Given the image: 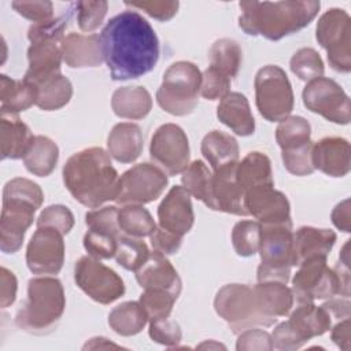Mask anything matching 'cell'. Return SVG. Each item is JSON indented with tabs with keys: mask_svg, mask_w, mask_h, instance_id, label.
I'll return each mask as SVG.
<instances>
[{
	"mask_svg": "<svg viewBox=\"0 0 351 351\" xmlns=\"http://www.w3.org/2000/svg\"><path fill=\"white\" fill-rule=\"evenodd\" d=\"M292 241V222L261 225V244L258 251L261 255V263L256 271L258 282H288L291 269L293 266Z\"/></svg>",
	"mask_w": 351,
	"mask_h": 351,
	"instance_id": "8992f818",
	"label": "cell"
},
{
	"mask_svg": "<svg viewBox=\"0 0 351 351\" xmlns=\"http://www.w3.org/2000/svg\"><path fill=\"white\" fill-rule=\"evenodd\" d=\"M311 152H313V143L288 149L281 151V158L285 169L298 177L310 176L315 169L313 166L311 160Z\"/></svg>",
	"mask_w": 351,
	"mask_h": 351,
	"instance_id": "681fc988",
	"label": "cell"
},
{
	"mask_svg": "<svg viewBox=\"0 0 351 351\" xmlns=\"http://www.w3.org/2000/svg\"><path fill=\"white\" fill-rule=\"evenodd\" d=\"M332 222L333 225L348 233L351 229V206H350V199H344L340 202L332 211Z\"/></svg>",
	"mask_w": 351,
	"mask_h": 351,
	"instance_id": "91938a15",
	"label": "cell"
},
{
	"mask_svg": "<svg viewBox=\"0 0 351 351\" xmlns=\"http://www.w3.org/2000/svg\"><path fill=\"white\" fill-rule=\"evenodd\" d=\"M37 88L25 81L14 80L3 74L0 77V110L3 114H15L36 104Z\"/></svg>",
	"mask_w": 351,
	"mask_h": 351,
	"instance_id": "4dcf8cb0",
	"label": "cell"
},
{
	"mask_svg": "<svg viewBox=\"0 0 351 351\" xmlns=\"http://www.w3.org/2000/svg\"><path fill=\"white\" fill-rule=\"evenodd\" d=\"M18 282L15 274L7 267L0 269V306L7 308L15 302Z\"/></svg>",
	"mask_w": 351,
	"mask_h": 351,
	"instance_id": "680465c9",
	"label": "cell"
},
{
	"mask_svg": "<svg viewBox=\"0 0 351 351\" xmlns=\"http://www.w3.org/2000/svg\"><path fill=\"white\" fill-rule=\"evenodd\" d=\"M148 333L155 343L166 347H176L182 339L180 325L169 317L149 321Z\"/></svg>",
	"mask_w": 351,
	"mask_h": 351,
	"instance_id": "816d5d0a",
	"label": "cell"
},
{
	"mask_svg": "<svg viewBox=\"0 0 351 351\" xmlns=\"http://www.w3.org/2000/svg\"><path fill=\"white\" fill-rule=\"evenodd\" d=\"M114 114L125 119H143L152 108V97L144 86H122L111 97Z\"/></svg>",
	"mask_w": 351,
	"mask_h": 351,
	"instance_id": "f546056e",
	"label": "cell"
},
{
	"mask_svg": "<svg viewBox=\"0 0 351 351\" xmlns=\"http://www.w3.org/2000/svg\"><path fill=\"white\" fill-rule=\"evenodd\" d=\"M232 244L239 256H252L259 251L261 223L258 221H240L233 226Z\"/></svg>",
	"mask_w": 351,
	"mask_h": 351,
	"instance_id": "b9f144b4",
	"label": "cell"
},
{
	"mask_svg": "<svg viewBox=\"0 0 351 351\" xmlns=\"http://www.w3.org/2000/svg\"><path fill=\"white\" fill-rule=\"evenodd\" d=\"M118 226L121 234L130 237H149L156 223L147 208L141 204H126L118 211Z\"/></svg>",
	"mask_w": 351,
	"mask_h": 351,
	"instance_id": "8d00e7d4",
	"label": "cell"
},
{
	"mask_svg": "<svg viewBox=\"0 0 351 351\" xmlns=\"http://www.w3.org/2000/svg\"><path fill=\"white\" fill-rule=\"evenodd\" d=\"M332 318L322 306L299 303L288 321L278 324L271 333L273 348L293 351L302 348L310 339L321 336L330 329Z\"/></svg>",
	"mask_w": 351,
	"mask_h": 351,
	"instance_id": "ba28073f",
	"label": "cell"
},
{
	"mask_svg": "<svg viewBox=\"0 0 351 351\" xmlns=\"http://www.w3.org/2000/svg\"><path fill=\"white\" fill-rule=\"evenodd\" d=\"M111 347L118 348L119 346L111 343V341H110L108 339H106V337H93V339H90V340L84 346L85 350H86V348H92V350H96V348H111Z\"/></svg>",
	"mask_w": 351,
	"mask_h": 351,
	"instance_id": "be15d7a7",
	"label": "cell"
},
{
	"mask_svg": "<svg viewBox=\"0 0 351 351\" xmlns=\"http://www.w3.org/2000/svg\"><path fill=\"white\" fill-rule=\"evenodd\" d=\"M237 163L213 171L211 210L245 217L248 213L244 206V191L236 177Z\"/></svg>",
	"mask_w": 351,
	"mask_h": 351,
	"instance_id": "44dd1931",
	"label": "cell"
},
{
	"mask_svg": "<svg viewBox=\"0 0 351 351\" xmlns=\"http://www.w3.org/2000/svg\"><path fill=\"white\" fill-rule=\"evenodd\" d=\"M289 67L299 80L306 82L324 77V62L314 48L298 49L289 60Z\"/></svg>",
	"mask_w": 351,
	"mask_h": 351,
	"instance_id": "7bdbcfd3",
	"label": "cell"
},
{
	"mask_svg": "<svg viewBox=\"0 0 351 351\" xmlns=\"http://www.w3.org/2000/svg\"><path fill=\"white\" fill-rule=\"evenodd\" d=\"M218 119L237 136L245 137L255 132V119L247 97L239 92H229L217 107Z\"/></svg>",
	"mask_w": 351,
	"mask_h": 351,
	"instance_id": "484cf974",
	"label": "cell"
},
{
	"mask_svg": "<svg viewBox=\"0 0 351 351\" xmlns=\"http://www.w3.org/2000/svg\"><path fill=\"white\" fill-rule=\"evenodd\" d=\"M151 159L167 176L182 174L189 166V141L182 130L176 123H165L159 126L149 144Z\"/></svg>",
	"mask_w": 351,
	"mask_h": 351,
	"instance_id": "9a60e30c",
	"label": "cell"
},
{
	"mask_svg": "<svg viewBox=\"0 0 351 351\" xmlns=\"http://www.w3.org/2000/svg\"><path fill=\"white\" fill-rule=\"evenodd\" d=\"M292 278V293L298 303H313L340 295L339 277L326 263V258H310L298 266Z\"/></svg>",
	"mask_w": 351,
	"mask_h": 351,
	"instance_id": "8fae6325",
	"label": "cell"
},
{
	"mask_svg": "<svg viewBox=\"0 0 351 351\" xmlns=\"http://www.w3.org/2000/svg\"><path fill=\"white\" fill-rule=\"evenodd\" d=\"M330 337L339 348L348 351L350 350V318L340 319V322H337L333 326Z\"/></svg>",
	"mask_w": 351,
	"mask_h": 351,
	"instance_id": "6125c7cd",
	"label": "cell"
},
{
	"mask_svg": "<svg viewBox=\"0 0 351 351\" xmlns=\"http://www.w3.org/2000/svg\"><path fill=\"white\" fill-rule=\"evenodd\" d=\"M125 5L130 7L132 10H141L152 18L160 22H166V21H170L177 14L180 3L173 0L170 1L149 0V1H133V3L125 1Z\"/></svg>",
	"mask_w": 351,
	"mask_h": 351,
	"instance_id": "db71d44e",
	"label": "cell"
},
{
	"mask_svg": "<svg viewBox=\"0 0 351 351\" xmlns=\"http://www.w3.org/2000/svg\"><path fill=\"white\" fill-rule=\"evenodd\" d=\"M64 63L71 69L97 67L104 62L100 36L69 33L60 43Z\"/></svg>",
	"mask_w": 351,
	"mask_h": 351,
	"instance_id": "cb8c5ba5",
	"label": "cell"
},
{
	"mask_svg": "<svg viewBox=\"0 0 351 351\" xmlns=\"http://www.w3.org/2000/svg\"><path fill=\"white\" fill-rule=\"evenodd\" d=\"M208 59L210 66L218 69L229 78H233L240 70L243 51L237 41L232 38H219L210 47Z\"/></svg>",
	"mask_w": 351,
	"mask_h": 351,
	"instance_id": "f35d334b",
	"label": "cell"
},
{
	"mask_svg": "<svg viewBox=\"0 0 351 351\" xmlns=\"http://www.w3.org/2000/svg\"><path fill=\"white\" fill-rule=\"evenodd\" d=\"M58 159L59 148L56 143L45 136H34V140L23 156V163L32 174L47 177L55 170Z\"/></svg>",
	"mask_w": 351,
	"mask_h": 351,
	"instance_id": "836d02e7",
	"label": "cell"
},
{
	"mask_svg": "<svg viewBox=\"0 0 351 351\" xmlns=\"http://www.w3.org/2000/svg\"><path fill=\"white\" fill-rule=\"evenodd\" d=\"M315 38L326 51L329 66L337 73L351 70V18L341 8H330L321 15Z\"/></svg>",
	"mask_w": 351,
	"mask_h": 351,
	"instance_id": "30bf717a",
	"label": "cell"
},
{
	"mask_svg": "<svg viewBox=\"0 0 351 351\" xmlns=\"http://www.w3.org/2000/svg\"><path fill=\"white\" fill-rule=\"evenodd\" d=\"M200 149L213 171L239 162V144L236 138L221 130L208 132L202 140Z\"/></svg>",
	"mask_w": 351,
	"mask_h": 351,
	"instance_id": "1f68e13d",
	"label": "cell"
},
{
	"mask_svg": "<svg viewBox=\"0 0 351 351\" xmlns=\"http://www.w3.org/2000/svg\"><path fill=\"white\" fill-rule=\"evenodd\" d=\"M236 177L244 193L255 186L274 185L270 159L258 151L247 154L243 160L237 163Z\"/></svg>",
	"mask_w": 351,
	"mask_h": 351,
	"instance_id": "d6a6232c",
	"label": "cell"
},
{
	"mask_svg": "<svg viewBox=\"0 0 351 351\" xmlns=\"http://www.w3.org/2000/svg\"><path fill=\"white\" fill-rule=\"evenodd\" d=\"M214 308L234 333L276 324L263 314L254 288L245 284L223 285L215 295Z\"/></svg>",
	"mask_w": 351,
	"mask_h": 351,
	"instance_id": "52a82bcc",
	"label": "cell"
},
{
	"mask_svg": "<svg viewBox=\"0 0 351 351\" xmlns=\"http://www.w3.org/2000/svg\"><path fill=\"white\" fill-rule=\"evenodd\" d=\"M149 256L148 245L137 237L121 234L118 239L115 261L125 270L136 271Z\"/></svg>",
	"mask_w": 351,
	"mask_h": 351,
	"instance_id": "60d3db41",
	"label": "cell"
},
{
	"mask_svg": "<svg viewBox=\"0 0 351 351\" xmlns=\"http://www.w3.org/2000/svg\"><path fill=\"white\" fill-rule=\"evenodd\" d=\"M59 40L40 37L30 40L27 49L29 67L23 80L34 86L60 74V63L63 60Z\"/></svg>",
	"mask_w": 351,
	"mask_h": 351,
	"instance_id": "d6986e66",
	"label": "cell"
},
{
	"mask_svg": "<svg viewBox=\"0 0 351 351\" xmlns=\"http://www.w3.org/2000/svg\"><path fill=\"white\" fill-rule=\"evenodd\" d=\"M239 26L250 36L277 41L310 25L321 3L315 0L240 1Z\"/></svg>",
	"mask_w": 351,
	"mask_h": 351,
	"instance_id": "3957f363",
	"label": "cell"
},
{
	"mask_svg": "<svg viewBox=\"0 0 351 351\" xmlns=\"http://www.w3.org/2000/svg\"><path fill=\"white\" fill-rule=\"evenodd\" d=\"M252 288L259 306L267 318L276 322L278 317H285L289 314L295 298L291 288H288L284 282L262 281Z\"/></svg>",
	"mask_w": 351,
	"mask_h": 351,
	"instance_id": "f1b7e54d",
	"label": "cell"
},
{
	"mask_svg": "<svg viewBox=\"0 0 351 351\" xmlns=\"http://www.w3.org/2000/svg\"><path fill=\"white\" fill-rule=\"evenodd\" d=\"M118 239L112 234L88 229L84 236V248L96 259H110L115 256Z\"/></svg>",
	"mask_w": 351,
	"mask_h": 351,
	"instance_id": "f907efd6",
	"label": "cell"
},
{
	"mask_svg": "<svg viewBox=\"0 0 351 351\" xmlns=\"http://www.w3.org/2000/svg\"><path fill=\"white\" fill-rule=\"evenodd\" d=\"M64 263L63 234L52 228H37L26 248V265L34 274H58Z\"/></svg>",
	"mask_w": 351,
	"mask_h": 351,
	"instance_id": "e0dca14e",
	"label": "cell"
},
{
	"mask_svg": "<svg viewBox=\"0 0 351 351\" xmlns=\"http://www.w3.org/2000/svg\"><path fill=\"white\" fill-rule=\"evenodd\" d=\"M37 88L36 106L44 111H53L64 107L73 96V85L62 74H58L40 85Z\"/></svg>",
	"mask_w": 351,
	"mask_h": 351,
	"instance_id": "d590c367",
	"label": "cell"
},
{
	"mask_svg": "<svg viewBox=\"0 0 351 351\" xmlns=\"http://www.w3.org/2000/svg\"><path fill=\"white\" fill-rule=\"evenodd\" d=\"M69 22H70V14L67 12L45 22L33 23L27 30V38L30 41L34 38L47 37V38H55L62 41L64 38V32L69 26Z\"/></svg>",
	"mask_w": 351,
	"mask_h": 351,
	"instance_id": "f5cc1de1",
	"label": "cell"
},
{
	"mask_svg": "<svg viewBox=\"0 0 351 351\" xmlns=\"http://www.w3.org/2000/svg\"><path fill=\"white\" fill-rule=\"evenodd\" d=\"M11 5L19 15L34 23L53 18V4L51 1H12Z\"/></svg>",
	"mask_w": 351,
	"mask_h": 351,
	"instance_id": "9f6ffc18",
	"label": "cell"
},
{
	"mask_svg": "<svg viewBox=\"0 0 351 351\" xmlns=\"http://www.w3.org/2000/svg\"><path fill=\"white\" fill-rule=\"evenodd\" d=\"M182 186L191 196L203 202L211 208V191H213V173L203 160H193L182 171Z\"/></svg>",
	"mask_w": 351,
	"mask_h": 351,
	"instance_id": "74e56055",
	"label": "cell"
},
{
	"mask_svg": "<svg viewBox=\"0 0 351 351\" xmlns=\"http://www.w3.org/2000/svg\"><path fill=\"white\" fill-rule=\"evenodd\" d=\"M144 141L138 125L132 122L117 123L107 138V152L121 163L134 162L143 152Z\"/></svg>",
	"mask_w": 351,
	"mask_h": 351,
	"instance_id": "4316f807",
	"label": "cell"
},
{
	"mask_svg": "<svg viewBox=\"0 0 351 351\" xmlns=\"http://www.w3.org/2000/svg\"><path fill=\"white\" fill-rule=\"evenodd\" d=\"M158 219L160 228L181 237L192 229L195 214L191 195L184 186H171L158 207Z\"/></svg>",
	"mask_w": 351,
	"mask_h": 351,
	"instance_id": "ffe728a7",
	"label": "cell"
},
{
	"mask_svg": "<svg viewBox=\"0 0 351 351\" xmlns=\"http://www.w3.org/2000/svg\"><path fill=\"white\" fill-rule=\"evenodd\" d=\"M302 97L307 110L333 123L347 125L351 121L350 97L335 80L319 77L307 82Z\"/></svg>",
	"mask_w": 351,
	"mask_h": 351,
	"instance_id": "5bb4252c",
	"label": "cell"
},
{
	"mask_svg": "<svg viewBox=\"0 0 351 351\" xmlns=\"http://www.w3.org/2000/svg\"><path fill=\"white\" fill-rule=\"evenodd\" d=\"M149 241L154 251L162 255H173L180 250L182 244V237L167 232L160 226H156L149 236Z\"/></svg>",
	"mask_w": 351,
	"mask_h": 351,
	"instance_id": "6f0895ef",
	"label": "cell"
},
{
	"mask_svg": "<svg viewBox=\"0 0 351 351\" xmlns=\"http://www.w3.org/2000/svg\"><path fill=\"white\" fill-rule=\"evenodd\" d=\"M236 350L239 351H270L273 350L271 335L263 329L248 328L240 332Z\"/></svg>",
	"mask_w": 351,
	"mask_h": 351,
	"instance_id": "11a10c76",
	"label": "cell"
},
{
	"mask_svg": "<svg viewBox=\"0 0 351 351\" xmlns=\"http://www.w3.org/2000/svg\"><path fill=\"white\" fill-rule=\"evenodd\" d=\"M177 296L165 289H145L138 299V303L144 308L148 321L167 318L173 310Z\"/></svg>",
	"mask_w": 351,
	"mask_h": 351,
	"instance_id": "ee69618b",
	"label": "cell"
},
{
	"mask_svg": "<svg viewBox=\"0 0 351 351\" xmlns=\"http://www.w3.org/2000/svg\"><path fill=\"white\" fill-rule=\"evenodd\" d=\"M77 22L82 32H93L96 30L104 21V16L108 10V3L104 0L99 1H77Z\"/></svg>",
	"mask_w": 351,
	"mask_h": 351,
	"instance_id": "f6af8a7d",
	"label": "cell"
},
{
	"mask_svg": "<svg viewBox=\"0 0 351 351\" xmlns=\"http://www.w3.org/2000/svg\"><path fill=\"white\" fill-rule=\"evenodd\" d=\"M104 62L114 81L138 78L149 73L159 59V40L155 30L138 12L125 10L103 27Z\"/></svg>",
	"mask_w": 351,
	"mask_h": 351,
	"instance_id": "6da1fadb",
	"label": "cell"
},
{
	"mask_svg": "<svg viewBox=\"0 0 351 351\" xmlns=\"http://www.w3.org/2000/svg\"><path fill=\"white\" fill-rule=\"evenodd\" d=\"M0 143L1 159H21L29 149L34 136L29 126L15 114H3L0 117Z\"/></svg>",
	"mask_w": 351,
	"mask_h": 351,
	"instance_id": "83f0119b",
	"label": "cell"
},
{
	"mask_svg": "<svg viewBox=\"0 0 351 351\" xmlns=\"http://www.w3.org/2000/svg\"><path fill=\"white\" fill-rule=\"evenodd\" d=\"M167 186V174L151 163H138L126 170L118 182V204H145L160 197Z\"/></svg>",
	"mask_w": 351,
	"mask_h": 351,
	"instance_id": "4fadbf2b",
	"label": "cell"
},
{
	"mask_svg": "<svg viewBox=\"0 0 351 351\" xmlns=\"http://www.w3.org/2000/svg\"><path fill=\"white\" fill-rule=\"evenodd\" d=\"M255 103L259 114L269 122H281L293 110V90L285 71L267 64L255 75Z\"/></svg>",
	"mask_w": 351,
	"mask_h": 351,
	"instance_id": "9c48e42d",
	"label": "cell"
},
{
	"mask_svg": "<svg viewBox=\"0 0 351 351\" xmlns=\"http://www.w3.org/2000/svg\"><path fill=\"white\" fill-rule=\"evenodd\" d=\"M244 206L261 225L291 223V207L287 196L274 185L255 186L244 193Z\"/></svg>",
	"mask_w": 351,
	"mask_h": 351,
	"instance_id": "ac0fdd59",
	"label": "cell"
},
{
	"mask_svg": "<svg viewBox=\"0 0 351 351\" xmlns=\"http://www.w3.org/2000/svg\"><path fill=\"white\" fill-rule=\"evenodd\" d=\"M276 140L281 151L293 149L311 141V126L303 118L298 115H289L281 121L276 129Z\"/></svg>",
	"mask_w": 351,
	"mask_h": 351,
	"instance_id": "ab89813d",
	"label": "cell"
},
{
	"mask_svg": "<svg viewBox=\"0 0 351 351\" xmlns=\"http://www.w3.org/2000/svg\"><path fill=\"white\" fill-rule=\"evenodd\" d=\"M148 322V317L138 302H123L108 314L110 328L121 336L140 333Z\"/></svg>",
	"mask_w": 351,
	"mask_h": 351,
	"instance_id": "e575fe53",
	"label": "cell"
},
{
	"mask_svg": "<svg viewBox=\"0 0 351 351\" xmlns=\"http://www.w3.org/2000/svg\"><path fill=\"white\" fill-rule=\"evenodd\" d=\"M336 243V233L330 229L302 226L293 233L292 254L293 266H299L310 258H328Z\"/></svg>",
	"mask_w": 351,
	"mask_h": 351,
	"instance_id": "d4e9b609",
	"label": "cell"
},
{
	"mask_svg": "<svg viewBox=\"0 0 351 351\" xmlns=\"http://www.w3.org/2000/svg\"><path fill=\"white\" fill-rule=\"evenodd\" d=\"M200 85L202 73L195 63L176 62L163 74L162 84L156 90V101L162 110L171 115H188L197 106Z\"/></svg>",
	"mask_w": 351,
	"mask_h": 351,
	"instance_id": "5b68a950",
	"label": "cell"
},
{
	"mask_svg": "<svg viewBox=\"0 0 351 351\" xmlns=\"http://www.w3.org/2000/svg\"><path fill=\"white\" fill-rule=\"evenodd\" d=\"M40 208L32 200L3 193V208L0 217V250L4 254H15L23 243L34 214Z\"/></svg>",
	"mask_w": 351,
	"mask_h": 351,
	"instance_id": "2e32d148",
	"label": "cell"
},
{
	"mask_svg": "<svg viewBox=\"0 0 351 351\" xmlns=\"http://www.w3.org/2000/svg\"><path fill=\"white\" fill-rule=\"evenodd\" d=\"M350 143L343 137H324L313 144L314 169L329 177H344L351 169Z\"/></svg>",
	"mask_w": 351,
	"mask_h": 351,
	"instance_id": "7402d4cb",
	"label": "cell"
},
{
	"mask_svg": "<svg viewBox=\"0 0 351 351\" xmlns=\"http://www.w3.org/2000/svg\"><path fill=\"white\" fill-rule=\"evenodd\" d=\"M74 281L81 291L100 304H110L125 293V284L119 274L90 255L77 261Z\"/></svg>",
	"mask_w": 351,
	"mask_h": 351,
	"instance_id": "7c38bea8",
	"label": "cell"
},
{
	"mask_svg": "<svg viewBox=\"0 0 351 351\" xmlns=\"http://www.w3.org/2000/svg\"><path fill=\"white\" fill-rule=\"evenodd\" d=\"M70 195L88 208H97L115 200L119 176L111 156L100 147H90L71 155L62 170Z\"/></svg>",
	"mask_w": 351,
	"mask_h": 351,
	"instance_id": "7a4b0ae2",
	"label": "cell"
},
{
	"mask_svg": "<svg viewBox=\"0 0 351 351\" xmlns=\"http://www.w3.org/2000/svg\"><path fill=\"white\" fill-rule=\"evenodd\" d=\"M74 226V215L63 204H52L45 207L37 218V228H52L59 230L63 236Z\"/></svg>",
	"mask_w": 351,
	"mask_h": 351,
	"instance_id": "bcb514c9",
	"label": "cell"
},
{
	"mask_svg": "<svg viewBox=\"0 0 351 351\" xmlns=\"http://www.w3.org/2000/svg\"><path fill=\"white\" fill-rule=\"evenodd\" d=\"M230 80L218 69L208 66L202 74L200 95L207 100H218L230 92Z\"/></svg>",
	"mask_w": 351,
	"mask_h": 351,
	"instance_id": "c3c4849f",
	"label": "cell"
},
{
	"mask_svg": "<svg viewBox=\"0 0 351 351\" xmlns=\"http://www.w3.org/2000/svg\"><path fill=\"white\" fill-rule=\"evenodd\" d=\"M322 307L329 313L330 318H350V300L347 296H333L322 304Z\"/></svg>",
	"mask_w": 351,
	"mask_h": 351,
	"instance_id": "94428289",
	"label": "cell"
},
{
	"mask_svg": "<svg viewBox=\"0 0 351 351\" xmlns=\"http://www.w3.org/2000/svg\"><path fill=\"white\" fill-rule=\"evenodd\" d=\"M118 208L115 206H106L97 210L88 211L85 215V223L88 229L112 234L115 237L121 236L118 226Z\"/></svg>",
	"mask_w": 351,
	"mask_h": 351,
	"instance_id": "7dc6e473",
	"label": "cell"
},
{
	"mask_svg": "<svg viewBox=\"0 0 351 351\" xmlns=\"http://www.w3.org/2000/svg\"><path fill=\"white\" fill-rule=\"evenodd\" d=\"M64 307L62 282L55 277H36L29 280L27 298L16 313L15 324L27 333L45 335L55 329Z\"/></svg>",
	"mask_w": 351,
	"mask_h": 351,
	"instance_id": "277c9868",
	"label": "cell"
},
{
	"mask_svg": "<svg viewBox=\"0 0 351 351\" xmlns=\"http://www.w3.org/2000/svg\"><path fill=\"white\" fill-rule=\"evenodd\" d=\"M134 273L136 280L141 288L165 289L177 298L180 296L182 285L181 278L166 255H162L156 251L149 252L147 261Z\"/></svg>",
	"mask_w": 351,
	"mask_h": 351,
	"instance_id": "603a6c76",
	"label": "cell"
}]
</instances>
